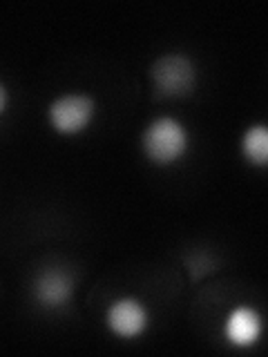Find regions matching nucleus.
I'll return each mask as SVG.
<instances>
[{"mask_svg": "<svg viewBox=\"0 0 268 357\" xmlns=\"http://www.w3.org/2000/svg\"><path fill=\"white\" fill-rule=\"evenodd\" d=\"M190 145L186 126L174 116H156L145 126L141 134V148L145 156L156 165H172L184 159Z\"/></svg>", "mask_w": 268, "mask_h": 357, "instance_id": "obj_1", "label": "nucleus"}, {"mask_svg": "<svg viewBox=\"0 0 268 357\" xmlns=\"http://www.w3.org/2000/svg\"><path fill=\"white\" fill-rule=\"evenodd\" d=\"M105 324L107 328L123 340L139 337L145 333L150 324V310L137 297H117L105 310Z\"/></svg>", "mask_w": 268, "mask_h": 357, "instance_id": "obj_4", "label": "nucleus"}, {"mask_svg": "<svg viewBox=\"0 0 268 357\" xmlns=\"http://www.w3.org/2000/svg\"><path fill=\"white\" fill-rule=\"evenodd\" d=\"M96 114V100L89 94L67 92L56 96L47 105L50 126L61 134H78L92 126Z\"/></svg>", "mask_w": 268, "mask_h": 357, "instance_id": "obj_3", "label": "nucleus"}, {"mask_svg": "<svg viewBox=\"0 0 268 357\" xmlns=\"http://www.w3.org/2000/svg\"><path fill=\"white\" fill-rule=\"evenodd\" d=\"M241 152L246 161L264 167L268 163V130L264 123H255L241 137Z\"/></svg>", "mask_w": 268, "mask_h": 357, "instance_id": "obj_7", "label": "nucleus"}, {"mask_svg": "<svg viewBox=\"0 0 268 357\" xmlns=\"http://www.w3.org/2000/svg\"><path fill=\"white\" fill-rule=\"evenodd\" d=\"M150 76L161 96H186L197 85V67L181 52L159 56L150 67Z\"/></svg>", "mask_w": 268, "mask_h": 357, "instance_id": "obj_2", "label": "nucleus"}, {"mask_svg": "<svg viewBox=\"0 0 268 357\" xmlns=\"http://www.w3.org/2000/svg\"><path fill=\"white\" fill-rule=\"evenodd\" d=\"M34 297L43 308H63L74 297V279L61 268H43L34 279Z\"/></svg>", "mask_w": 268, "mask_h": 357, "instance_id": "obj_5", "label": "nucleus"}, {"mask_svg": "<svg viewBox=\"0 0 268 357\" xmlns=\"http://www.w3.org/2000/svg\"><path fill=\"white\" fill-rule=\"evenodd\" d=\"M7 103H9V92H7V87L0 83V114L7 109Z\"/></svg>", "mask_w": 268, "mask_h": 357, "instance_id": "obj_8", "label": "nucleus"}, {"mask_svg": "<svg viewBox=\"0 0 268 357\" xmlns=\"http://www.w3.org/2000/svg\"><path fill=\"white\" fill-rule=\"evenodd\" d=\"M223 335L237 349H248L262 337V315L253 306H237L228 312Z\"/></svg>", "mask_w": 268, "mask_h": 357, "instance_id": "obj_6", "label": "nucleus"}]
</instances>
